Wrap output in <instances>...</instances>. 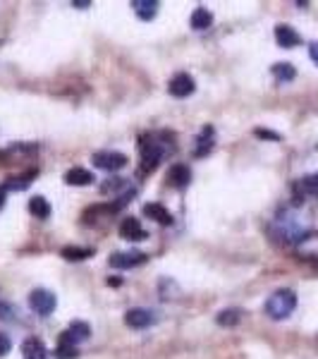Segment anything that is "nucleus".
<instances>
[{
    "mask_svg": "<svg viewBox=\"0 0 318 359\" xmlns=\"http://www.w3.org/2000/svg\"><path fill=\"white\" fill-rule=\"evenodd\" d=\"M268 233L280 244H301L311 235V218L301 211V206H287L278 211L268 226Z\"/></svg>",
    "mask_w": 318,
    "mask_h": 359,
    "instance_id": "f257e3e1",
    "label": "nucleus"
},
{
    "mask_svg": "<svg viewBox=\"0 0 318 359\" xmlns=\"http://www.w3.org/2000/svg\"><path fill=\"white\" fill-rule=\"evenodd\" d=\"M264 309L273 321H282V318L292 316V312L297 309V295H294V290H287V288L275 290V293L266 300Z\"/></svg>",
    "mask_w": 318,
    "mask_h": 359,
    "instance_id": "f03ea898",
    "label": "nucleus"
},
{
    "mask_svg": "<svg viewBox=\"0 0 318 359\" xmlns=\"http://www.w3.org/2000/svg\"><path fill=\"white\" fill-rule=\"evenodd\" d=\"M139 154H142V170L139 173L146 175V173H153L160 161H163L165 147L158 142L156 134H144V137L139 139Z\"/></svg>",
    "mask_w": 318,
    "mask_h": 359,
    "instance_id": "7ed1b4c3",
    "label": "nucleus"
},
{
    "mask_svg": "<svg viewBox=\"0 0 318 359\" xmlns=\"http://www.w3.org/2000/svg\"><path fill=\"white\" fill-rule=\"evenodd\" d=\"M91 161L96 168H100V170H108V173L122 170V168L127 166V156L120 154V151H96Z\"/></svg>",
    "mask_w": 318,
    "mask_h": 359,
    "instance_id": "20e7f679",
    "label": "nucleus"
},
{
    "mask_svg": "<svg viewBox=\"0 0 318 359\" xmlns=\"http://www.w3.org/2000/svg\"><path fill=\"white\" fill-rule=\"evenodd\" d=\"M29 305H31V309L38 314V316H50V314L55 312V307H58V300H55L53 293L38 288L29 295Z\"/></svg>",
    "mask_w": 318,
    "mask_h": 359,
    "instance_id": "39448f33",
    "label": "nucleus"
},
{
    "mask_svg": "<svg viewBox=\"0 0 318 359\" xmlns=\"http://www.w3.org/2000/svg\"><path fill=\"white\" fill-rule=\"evenodd\" d=\"M158 321V314H156L153 309H146V307H134V309H130L125 314V323L130 328H149L153 326V323Z\"/></svg>",
    "mask_w": 318,
    "mask_h": 359,
    "instance_id": "423d86ee",
    "label": "nucleus"
},
{
    "mask_svg": "<svg viewBox=\"0 0 318 359\" xmlns=\"http://www.w3.org/2000/svg\"><path fill=\"white\" fill-rule=\"evenodd\" d=\"M194 89H197V82H194V77L187 75V72H177V75L170 80V84H167V91H170V96H175V98L192 96Z\"/></svg>",
    "mask_w": 318,
    "mask_h": 359,
    "instance_id": "0eeeda50",
    "label": "nucleus"
},
{
    "mask_svg": "<svg viewBox=\"0 0 318 359\" xmlns=\"http://www.w3.org/2000/svg\"><path fill=\"white\" fill-rule=\"evenodd\" d=\"M89 335H91V328H89V323L75 321V323H70V328H67L63 335H60V345H75L77 347V343H84V340H89Z\"/></svg>",
    "mask_w": 318,
    "mask_h": 359,
    "instance_id": "6e6552de",
    "label": "nucleus"
},
{
    "mask_svg": "<svg viewBox=\"0 0 318 359\" xmlns=\"http://www.w3.org/2000/svg\"><path fill=\"white\" fill-rule=\"evenodd\" d=\"M146 261V254L144 251H115L110 254V266L113 268H134V266H142Z\"/></svg>",
    "mask_w": 318,
    "mask_h": 359,
    "instance_id": "1a4fd4ad",
    "label": "nucleus"
},
{
    "mask_svg": "<svg viewBox=\"0 0 318 359\" xmlns=\"http://www.w3.org/2000/svg\"><path fill=\"white\" fill-rule=\"evenodd\" d=\"M120 237L122 240H132V242H142V240L149 237V233L142 228V223L137 218H125L120 223Z\"/></svg>",
    "mask_w": 318,
    "mask_h": 359,
    "instance_id": "9d476101",
    "label": "nucleus"
},
{
    "mask_svg": "<svg viewBox=\"0 0 318 359\" xmlns=\"http://www.w3.org/2000/svg\"><path fill=\"white\" fill-rule=\"evenodd\" d=\"M189 182H192V170H189V166H184V163L170 166V170H167V184L182 189V187H187Z\"/></svg>",
    "mask_w": 318,
    "mask_h": 359,
    "instance_id": "9b49d317",
    "label": "nucleus"
},
{
    "mask_svg": "<svg viewBox=\"0 0 318 359\" xmlns=\"http://www.w3.org/2000/svg\"><path fill=\"white\" fill-rule=\"evenodd\" d=\"M275 41L280 48H294L301 43V36L297 34V29H292L289 24H278L275 27Z\"/></svg>",
    "mask_w": 318,
    "mask_h": 359,
    "instance_id": "f8f14e48",
    "label": "nucleus"
},
{
    "mask_svg": "<svg viewBox=\"0 0 318 359\" xmlns=\"http://www.w3.org/2000/svg\"><path fill=\"white\" fill-rule=\"evenodd\" d=\"M144 216L156 221L158 226H170L172 223V213L167 211L163 204H158V201H151V204L144 206Z\"/></svg>",
    "mask_w": 318,
    "mask_h": 359,
    "instance_id": "ddd939ff",
    "label": "nucleus"
},
{
    "mask_svg": "<svg viewBox=\"0 0 318 359\" xmlns=\"http://www.w3.org/2000/svg\"><path fill=\"white\" fill-rule=\"evenodd\" d=\"M65 182L77 184V187H86V184L96 182V180H93V173L86 170V168H70V170L65 173Z\"/></svg>",
    "mask_w": 318,
    "mask_h": 359,
    "instance_id": "4468645a",
    "label": "nucleus"
},
{
    "mask_svg": "<svg viewBox=\"0 0 318 359\" xmlns=\"http://www.w3.org/2000/svg\"><path fill=\"white\" fill-rule=\"evenodd\" d=\"M132 10L137 13L139 20L151 22L158 15V3H156V0H132Z\"/></svg>",
    "mask_w": 318,
    "mask_h": 359,
    "instance_id": "2eb2a0df",
    "label": "nucleus"
},
{
    "mask_svg": "<svg viewBox=\"0 0 318 359\" xmlns=\"http://www.w3.org/2000/svg\"><path fill=\"white\" fill-rule=\"evenodd\" d=\"M22 355H24V359H48V350L41 340L29 338V340H24V345H22Z\"/></svg>",
    "mask_w": 318,
    "mask_h": 359,
    "instance_id": "dca6fc26",
    "label": "nucleus"
},
{
    "mask_svg": "<svg viewBox=\"0 0 318 359\" xmlns=\"http://www.w3.org/2000/svg\"><path fill=\"white\" fill-rule=\"evenodd\" d=\"M242 316H244L242 309L230 307V309H222L220 314H218L215 321H218V326H222V328H232V326H237V323L242 321Z\"/></svg>",
    "mask_w": 318,
    "mask_h": 359,
    "instance_id": "f3484780",
    "label": "nucleus"
},
{
    "mask_svg": "<svg viewBox=\"0 0 318 359\" xmlns=\"http://www.w3.org/2000/svg\"><path fill=\"white\" fill-rule=\"evenodd\" d=\"M189 24H192V29L204 31V29H209V27L213 24V15H211L206 8H197L192 13V17H189Z\"/></svg>",
    "mask_w": 318,
    "mask_h": 359,
    "instance_id": "a211bd4d",
    "label": "nucleus"
},
{
    "mask_svg": "<svg viewBox=\"0 0 318 359\" xmlns=\"http://www.w3.org/2000/svg\"><path fill=\"white\" fill-rule=\"evenodd\" d=\"M60 254H63V259L67 261H84L93 254V249L91 247H63Z\"/></svg>",
    "mask_w": 318,
    "mask_h": 359,
    "instance_id": "6ab92c4d",
    "label": "nucleus"
},
{
    "mask_svg": "<svg viewBox=\"0 0 318 359\" xmlns=\"http://www.w3.org/2000/svg\"><path fill=\"white\" fill-rule=\"evenodd\" d=\"M29 211L31 216H36L38 221H46V218H50V204L43 196H33V199L29 201Z\"/></svg>",
    "mask_w": 318,
    "mask_h": 359,
    "instance_id": "aec40b11",
    "label": "nucleus"
},
{
    "mask_svg": "<svg viewBox=\"0 0 318 359\" xmlns=\"http://www.w3.org/2000/svg\"><path fill=\"white\" fill-rule=\"evenodd\" d=\"M273 77H275L278 82H292L294 77H297V70L289 63H278L273 65Z\"/></svg>",
    "mask_w": 318,
    "mask_h": 359,
    "instance_id": "412c9836",
    "label": "nucleus"
},
{
    "mask_svg": "<svg viewBox=\"0 0 318 359\" xmlns=\"http://www.w3.org/2000/svg\"><path fill=\"white\" fill-rule=\"evenodd\" d=\"M33 177H36V170H26L24 175L10 177L8 182H5V189H26L31 184Z\"/></svg>",
    "mask_w": 318,
    "mask_h": 359,
    "instance_id": "4be33fe9",
    "label": "nucleus"
},
{
    "mask_svg": "<svg viewBox=\"0 0 318 359\" xmlns=\"http://www.w3.org/2000/svg\"><path fill=\"white\" fill-rule=\"evenodd\" d=\"M211 134H213V130H211V127H206L204 134L199 137V142H197L199 147L194 149V156H197V159H201V156H206L211 149H213V142H211Z\"/></svg>",
    "mask_w": 318,
    "mask_h": 359,
    "instance_id": "5701e85b",
    "label": "nucleus"
},
{
    "mask_svg": "<svg viewBox=\"0 0 318 359\" xmlns=\"http://www.w3.org/2000/svg\"><path fill=\"white\" fill-rule=\"evenodd\" d=\"M294 189H297L299 194H316L318 192V173H316V175H309V177L299 180Z\"/></svg>",
    "mask_w": 318,
    "mask_h": 359,
    "instance_id": "b1692460",
    "label": "nucleus"
},
{
    "mask_svg": "<svg viewBox=\"0 0 318 359\" xmlns=\"http://www.w3.org/2000/svg\"><path fill=\"white\" fill-rule=\"evenodd\" d=\"M170 290L175 295H180V288L175 285V280H170V278L160 280V297H163V300H170Z\"/></svg>",
    "mask_w": 318,
    "mask_h": 359,
    "instance_id": "393cba45",
    "label": "nucleus"
},
{
    "mask_svg": "<svg viewBox=\"0 0 318 359\" xmlns=\"http://www.w3.org/2000/svg\"><path fill=\"white\" fill-rule=\"evenodd\" d=\"M55 355H58V359H72V357H77V347L75 345H60L58 343V350H55Z\"/></svg>",
    "mask_w": 318,
    "mask_h": 359,
    "instance_id": "a878e982",
    "label": "nucleus"
},
{
    "mask_svg": "<svg viewBox=\"0 0 318 359\" xmlns=\"http://www.w3.org/2000/svg\"><path fill=\"white\" fill-rule=\"evenodd\" d=\"M10 350H13V340H10L5 333H0V359L8 357V355H10Z\"/></svg>",
    "mask_w": 318,
    "mask_h": 359,
    "instance_id": "bb28decb",
    "label": "nucleus"
},
{
    "mask_svg": "<svg viewBox=\"0 0 318 359\" xmlns=\"http://www.w3.org/2000/svg\"><path fill=\"white\" fill-rule=\"evenodd\" d=\"M254 134H256V137H261V139H273V142H278V139H280V134H275L271 130H256Z\"/></svg>",
    "mask_w": 318,
    "mask_h": 359,
    "instance_id": "cd10ccee",
    "label": "nucleus"
},
{
    "mask_svg": "<svg viewBox=\"0 0 318 359\" xmlns=\"http://www.w3.org/2000/svg\"><path fill=\"white\" fill-rule=\"evenodd\" d=\"M309 58L318 65V41H314V43L309 46Z\"/></svg>",
    "mask_w": 318,
    "mask_h": 359,
    "instance_id": "c85d7f7f",
    "label": "nucleus"
},
{
    "mask_svg": "<svg viewBox=\"0 0 318 359\" xmlns=\"http://www.w3.org/2000/svg\"><path fill=\"white\" fill-rule=\"evenodd\" d=\"M72 5H75V8H91L89 0H72Z\"/></svg>",
    "mask_w": 318,
    "mask_h": 359,
    "instance_id": "c756f323",
    "label": "nucleus"
},
{
    "mask_svg": "<svg viewBox=\"0 0 318 359\" xmlns=\"http://www.w3.org/2000/svg\"><path fill=\"white\" fill-rule=\"evenodd\" d=\"M5 194H8V189H5V184H0V209L5 206Z\"/></svg>",
    "mask_w": 318,
    "mask_h": 359,
    "instance_id": "7c9ffc66",
    "label": "nucleus"
},
{
    "mask_svg": "<svg viewBox=\"0 0 318 359\" xmlns=\"http://www.w3.org/2000/svg\"><path fill=\"white\" fill-rule=\"evenodd\" d=\"M108 285H110V288H113V285L117 288V285H120V278H110V280H108Z\"/></svg>",
    "mask_w": 318,
    "mask_h": 359,
    "instance_id": "2f4dec72",
    "label": "nucleus"
},
{
    "mask_svg": "<svg viewBox=\"0 0 318 359\" xmlns=\"http://www.w3.org/2000/svg\"><path fill=\"white\" fill-rule=\"evenodd\" d=\"M316 268H318V259H316Z\"/></svg>",
    "mask_w": 318,
    "mask_h": 359,
    "instance_id": "473e14b6",
    "label": "nucleus"
}]
</instances>
